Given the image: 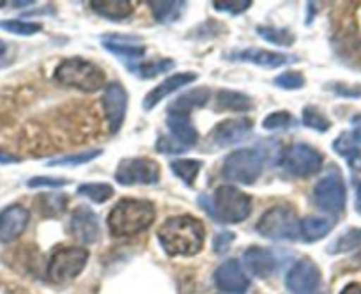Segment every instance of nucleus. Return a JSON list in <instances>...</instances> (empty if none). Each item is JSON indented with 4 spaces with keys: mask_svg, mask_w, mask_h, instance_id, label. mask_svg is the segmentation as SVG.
<instances>
[{
    "mask_svg": "<svg viewBox=\"0 0 361 294\" xmlns=\"http://www.w3.org/2000/svg\"><path fill=\"white\" fill-rule=\"evenodd\" d=\"M206 229L202 222L190 214L169 218L158 229V241L172 257H190L202 250Z\"/></svg>",
    "mask_w": 361,
    "mask_h": 294,
    "instance_id": "1",
    "label": "nucleus"
},
{
    "mask_svg": "<svg viewBox=\"0 0 361 294\" xmlns=\"http://www.w3.org/2000/svg\"><path fill=\"white\" fill-rule=\"evenodd\" d=\"M156 216L154 206L144 199H121L110 211L106 226L112 236L131 238L152 226Z\"/></svg>",
    "mask_w": 361,
    "mask_h": 294,
    "instance_id": "2",
    "label": "nucleus"
},
{
    "mask_svg": "<svg viewBox=\"0 0 361 294\" xmlns=\"http://www.w3.org/2000/svg\"><path fill=\"white\" fill-rule=\"evenodd\" d=\"M204 211L220 223H239L252 213V199L235 186L216 188L211 197H200Z\"/></svg>",
    "mask_w": 361,
    "mask_h": 294,
    "instance_id": "3",
    "label": "nucleus"
},
{
    "mask_svg": "<svg viewBox=\"0 0 361 294\" xmlns=\"http://www.w3.org/2000/svg\"><path fill=\"white\" fill-rule=\"evenodd\" d=\"M54 78L66 87L78 89L82 92H96L105 85V73L94 62L82 57L62 61L54 73Z\"/></svg>",
    "mask_w": 361,
    "mask_h": 294,
    "instance_id": "4",
    "label": "nucleus"
},
{
    "mask_svg": "<svg viewBox=\"0 0 361 294\" xmlns=\"http://www.w3.org/2000/svg\"><path fill=\"white\" fill-rule=\"evenodd\" d=\"M300 218L287 206H273L260 216L257 231L273 241H294L300 238Z\"/></svg>",
    "mask_w": 361,
    "mask_h": 294,
    "instance_id": "5",
    "label": "nucleus"
},
{
    "mask_svg": "<svg viewBox=\"0 0 361 294\" xmlns=\"http://www.w3.org/2000/svg\"><path fill=\"white\" fill-rule=\"evenodd\" d=\"M264 158L257 149L232 151L224 161V176L239 185H253L262 174Z\"/></svg>",
    "mask_w": 361,
    "mask_h": 294,
    "instance_id": "6",
    "label": "nucleus"
},
{
    "mask_svg": "<svg viewBox=\"0 0 361 294\" xmlns=\"http://www.w3.org/2000/svg\"><path fill=\"white\" fill-rule=\"evenodd\" d=\"M345 185L336 169H331L314 188V202L324 213L338 216L345 209Z\"/></svg>",
    "mask_w": 361,
    "mask_h": 294,
    "instance_id": "7",
    "label": "nucleus"
},
{
    "mask_svg": "<svg viewBox=\"0 0 361 294\" xmlns=\"http://www.w3.org/2000/svg\"><path fill=\"white\" fill-rule=\"evenodd\" d=\"M89 261V252L80 247H66L54 252L48 262V278L62 283L76 278Z\"/></svg>",
    "mask_w": 361,
    "mask_h": 294,
    "instance_id": "8",
    "label": "nucleus"
},
{
    "mask_svg": "<svg viewBox=\"0 0 361 294\" xmlns=\"http://www.w3.org/2000/svg\"><path fill=\"white\" fill-rule=\"evenodd\" d=\"M324 157L308 144H294L286 151L282 165L294 178H310L322 169Z\"/></svg>",
    "mask_w": 361,
    "mask_h": 294,
    "instance_id": "9",
    "label": "nucleus"
},
{
    "mask_svg": "<svg viewBox=\"0 0 361 294\" xmlns=\"http://www.w3.org/2000/svg\"><path fill=\"white\" fill-rule=\"evenodd\" d=\"M116 181L123 186L158 185L159 165L151 158H126L117 167Z\"/></svg>",
    "mask_w": 361,
    "mask_h": 294,
    "instance_id": "10",
    "label": "nucleus"
},
{
    "mask_svg": "<svg viewBox=\"0 0 361 294\" xmlns=\"http://www.w3.org/2000/svg\"><path fill=\"white\" fill-rule=\"evenodd\" d=\"M286 286L293 294H314L321 286V269L310 259H301L287 273Z\"/></svg>",
    "mask_w": 361,
    "mask_h": 294,
    "instance_id": "11",
    "label": "nucleus"
},
{
    "mask_svg": "<svg viewBox=\"0 0 361 294\" xmlns=\"http://www.w3.org/2000/svg\"><path fill=\"white\" fill-rule=\"evenodd\" d=\"M128 92L121 82H110L103 94V110H105L106 123L112 133H117L126 119Z\"/></svg>",
    "mask_w": 361,
    "mask_h": 294,
    "instance_id": "12",
    "label": "nucleus"
},
{
    "mask_svg": "<svg viewBox=\"0 0 361 294\" xmlns=\"http://www.w3.org/2000/svg\"><path fill=\"white\" fill-rule=\"evenodd\" d=\"M214 283L221 293L227 294H245L250 287L248 276L235 259H228L224 264L218 266L214 271Z\"/></svg>",
    "mask_w": 361,
    "mask_h": 294,
    "instance_id": "13",
    "label": "nucleus"
},
{
    "mask_svg": "<svg viewBox=\"0 0 361 294\" xmlns=\"http://www.w3.org/2000/svg\"><path fill=\"white\" fill-rule=\"evenodd\" d=\"M69 231L83 245H92L99 238V222L96 213L90 207L80 206L73 211Z\"/></svg>",
    "mask_w": 361,
    "mask_h": 294,
    "instance_id": "14",
    "label": "nucleus"
},
{
    "mask_svg": "<svg viewBox=\"0 0 361 294\" xmlns=\"http://www.w3.org/2000/svg\"><path fill=\"white\" fill-rule=\"evenodd\" d=\"M29 209L18 206V204L0 211V241L11 243V241L18 240L29 226Z\"/></svg>",
    "mask_w": 361,
    "mask_h": 294,
    "instance_id": "15",
    "label": "nucleus"
},
{
    "mask_svg": "<svg viewBox=\"0 0 361 294\" xmlns=\"http://www.w3.org/2000/svg\"><path fill=\"white\" fill-rule=\"evenodd\" d=\"M102 43L110 54L124 59L128 62V68H131L135 61H140L145 55V44L133 36H117V34H112V36H103Z\"/></svg>",
    "mask_w": 361,
    "mask_h": 294,
    "instance_id": "16",
    "label": "nucleus"
},
{
    "mask_svg": "<svg viewBox=\"0 0 361 294\" xmlns=\"http://www.w3.org/2000/svg\"><path fill=\"white\" fill-rule=\"evenodd\" d=\"M252 130L253 123L250 119H227L214 126L211 137L218 147H228V145L245 140L252 133Z\"/></svg>",
    "mask_w": 361,
    "mask_h": 294,
    "instance_id": "17",
    "label": "nucleus"
},
{
    "mask_svg": "<svg viewBox=\"0 0 361 294\" xmlns=\"http://www.w3.org/2000/svg\"><path fill=\"white\" fill-rule=\"evenodd\" d=\"M193 80H197V73H177V75H172V77L165 78L159 85H156L144 99V109L145 110H152L159 102L166 98V96L173 94L179 89L186 87V85L192 84Z\"/></svg>",
    "mask_w": 361,
    "mask_h": 294,
    "instance_id": "18",
    "label": "nucleus"
},
{
    "mask_svg": "<svg viewBox=\"0 0 361 294\" xmlns=\"http://www.w3.org/2000/svg\"><path fill=\"white\" fill-rule=\"evenodd\" d=\"M243 264L257 278H267L276 268V257L269 248L252 247L243 255Z\"/></svg>",
    "mask_w": 361,
    "mask_h": 294,
    "instance_id": "19",
    "label": "nucleus"
},
{
    "mask_svg": "<svg viewBox=\"0 0 361 294\" xmlns=\"http://www.w3.org/2000/svg\"><path fill=\"white\" fill-rule=\"evenodd\" d=\"M211 98V92L207 87H197L192 91H186L170 103L169 114H176V116H190V112L195 109H202L207 105Z\"/></svg>",
    "mask_w": 361,
    "mask_h": 294,
    "instance_id": "20",
    "label": "nucleus"
},
{
    "mask_svg": "<svg viewBox=\"0 0 361 294\" xmlns=\"http://www.w3.org/2000/svg\"><path fill=\"white\" fill-rule=\"evenodd\" d=\"M231 59H235V61H245L252 62V64L260 66V68H279V66L286 64L289 59L283 54H276V51L262 50V48H246V50L238 51V54L231 55Z\"/></svg>",
    "mask_w": 361,
    "mask_h": 294,
    "instance_id": "21",
    "label": "nucleus"
},
{
    "mask_svg": "<svg viewBox=\"0 0 361 294\" xmlns=\"http://www.w3.org/2000/svg\"><path fill=\"white\" fill-rule=\"evenodd\" d=\"M166 126H169L170 133L173 135L179 144H183L188 149L193 147L199 140V131L195 130V126L192 124L188 116H176V114H169L166 117Z\"/></svg>",
    "mask_w": 361,
    "mask_h": 294,
    "instance_id": "22",
    "label": "nucleus"
},
{
    "mask_svg": "<svg viewBox=\"0 0 361 294\" xmlns=\"http://www.w3.org/2000/svg\"><path fill=\"white\" fill-rule=\"evenodd\" d=\"M90 8L110 22L126 20L133 13V6L130 0H96V2H90Z\"/></svg>",
    "mask_w": 361,
    "mask_h": 294,
    "instance_id": "23",
    "label": "nucleus"
},
{
    "mask_svg": "<svg viewBox=\"0 0 361 294\" xmlns=\"http://www.w3.org/2000/svg\"><path fill=\"white\" fill-rule=\"evenodd\" d=\"M333 229V223L329 222L328 218L322 216H307L300 222V236L303 238V241L307 243H315V241L322 240L324 236H328Z\"/></svg>",
    "mask_w": 361,
    "mask_h": 294,
    "instance_id": "24",
    "label": "nucleus"
},
{
    "mask_svg": "<svg viewBox=\"0 0 361 294\" xmlns=\"http://www.w3.org/2000/svg\"><path fill=\"white\" fill-rule=\"evenodd\" d=\"M216 106L220 110H231V112H248L252 110L253 102L243 92L220 91L216 96Z\"/></svg>",
    "mask_w": 361,
    "mask_h": 294,
    "instance_id": "25",
    "label": "nucleus"
},
{
    "mask_svg": "<svg viewBox=\"0 0 361 294\" xmlns=\"http://www.w3.org/2000/svg\"><path fill=\"white\" fill-rule=\"evenodd\" d=\"M333 149L340 154L342 158H345L349 167L353 171L361 172V149L350 140L349 133H342L335 142H333Z\"/></svg>",
    "mask_w": 361,
    "mask_h": 294,
    "instance_id": "26",
    "label": "nucleus"
},
{
    "mask_svg": "<svg viewBox=\"0 0 361 294\" xmlns=\"http://www.w3.org/2000/svg\"><path fill=\"white\" fill-rule=\"evenodd\" d=\"M37 209L41 211L43 216L48 218H57L68 207V197L64 193H43L37 197Z\"/></svg>",
    "mask_w": 361,
    "mask_h": 294,
    "instance_id": "27",
    "label": "nucleus"
},
{
    "mask_svg": "<svg viewBox=\"0 0 361 294\" xmlns=\"http://www.w3.org/2000/svg\"><path fill=\"white\" fill-rule=\"evenodd\" d=\"M149 6L159 23L177 22L185 9V2H149Z\"/></svg>",
    "mask_w": 361,
    "mask_h": 294,
    "instance_id": "28",
    "label": "nucleus"
},
{
    "mask_svg": "<svg viewBox=\"0 0 361 294\" xmlns=\"http://www.w3.org/2000/svg\"><path fill=\"white\" fill-rule=\"evenodd\" d=\"M173 176L179 178L185 185L192 186L195 183L197 176H199L200 169H202V161L200 160H173L170 164Z\"/></svg>",
    "mask_w": 361,
    "mask_h": 294,
    "instance_id": "29",
    "label": "nucleus"
},
{
    "mask_svg": "<svg viewBox=\"0 0 361 294\" xmlns=\"http://www.w3.org/2000/svg\"><path fill=\"white\" fill-rule=\"evenodd\" d=\"M361 248V229H349L347 233L340 234L331 245H329V254H343V252L360 250Z\"/></svg>",
    "mask_w": 361,
    "mask_h": 294,
    "instance_id": "30",
    "label": "nucleus"
},
{
    "mask_svg": "<svg viewBox=\"0 0 361 294\" xmlns=\"http://www.w3.org/2000/svg\"><path fill=\"white\" fill-rule=\"evenodd\" d=\"M257 34H259L264 41H267V43L283 48L293 47L294 41H296V36H294L289 29H279V27H259V29H257Z\"/></svg>",
    "mask_w": 361,
    "mask_h": 294,
    "instance_id": "31",
    "label": "nucleus"
},
{
    "mask_svg": "<svg viewBox=\"0 0 361 294\" xmlns=\"http://www.w3.org/2000/svg\"><path fill=\"white\" fill-rule=\"evenodd\" d=\"M102 149H90L76 154H68V157L54 158V160L48 161V167H78V165H85L96 160L98 157H102Z\"/></svg>",
    "mask_w": 361,
    "mask_h": 294,
    "instance_id": "32",
    "label": "nucleus"
},
{
    "mask_svg": "<svg viewBox=\"0 0 361 294\" xmlns=\"http://www.w3.org/2000/svg\"><path fill=\"white\" fill-rule=\"evenodd\" d=\"M78 193L92 202L103 204L114 195V188L109 183H85V185L78 186Z\"/></svg>",
    "mask_w": 361,
    "mask_h": 294,
    "instance_id": "33",
    "label": "nucleus"
},
{
    "mask_svg": "<svg viewBox=\"0 0 361 294\" xmlns=\"http://www.w3.org/2000/svg\"><path fill=\"white\" fill-rule=\"evenodd\" d=\"M303 124L310 130L319 131V133H326L331 128L328 117L317 109V106H305L303 110Z\"/></svg>",
    "mask_w": 361,
    "mask_h": 294,
    "instance_id": "34",
    "label": "nucleus"
},
{
    "mask_svg": "<svg viewBox=\"0 0 361 294\" xmlns=\"http://www.w3.org/2000/svg\"><path fill=\"white\" fill-rule=\"evenodd\" d=\"M41 29L43 27L39 23L25 22V20H2L0 22V30L16 34V36H32V34L41 32Z\"/></svg>",
    "mask_w": 361,
    "mask_h": 294,
    "instance_id": "35",
    "label": "nucleus"
},
{
    "mask_svg": "<svg viewBox=\"0 0 361 294\" xmlns=\"http://www.w3.org/2000/svg\"><path fill=\"white\" fill-rule=\"evenodd\" d=\"M296 124V119L294 116H290L289 112H273L264 119L262 126L264 130L267 131H279V130H289Z\"/></svg>",
    "mask_w": 361,
    "mask_h": 294,
    "instance_id": "36",
    "label": "nucleus"
},
{
    "mask_svg": "<svg viewBox=\"0 0 361 294\" xmlns=\"http://www.w3.org/2000/svg\"><path fill=\"white\" fill-rule=\"evenodd\" d=\"M173 64H176V62H173L172 59H161V61H158V62L138 64L137 69H135V73H137L138 77H142V78H152V77H156V75H161V73L172 69Z\"/></svg>",
    "mask_w": 361,
    "mask_h": 294,
    "instance_id": "37",
    "label": "nucleus"
},
{
    "mask_svg": "<svg viewBox=\"0 0 361 294\" xmlns=\"http://www.w3.org/2000/svg\"><path fill=\"white\" fill-rule=\"evenodd\" d=\"M275 85L286 91H298L305 85V77L300 71H286L275 78Z\"/></svg>",
    "mask_w": 361,
    "mask_h": 294,
    "instance_id": "38",
    "label": "nucleus"
},
{
    "mask_svg": "<svg viewBox=\"0 0 361 294\" xmlns=\"http://www.w3.org/2000/svg\"><path fill=\"white\" fill-rule=\"evenodd\" d=\"M214 9L221 13H228V15H241L246 9L252 8L250 0H224V2H213Z\"/></svg>",
    "mask_w": 361,
    "mask_h": 294,
    "instance_id": "39",
    "label": "nucleus"
},
{
    "mask_svg": "<svg viewBox=\"0 0 361 294\" xmlns=\"http://www.w3.org/2000/svg\"><path fill=\"white\" fill-rule=\"evenodd\" d=\"M185 149H186L185 145L179 144V142L172 137H163V135H159L158 142H156V151H159V153L179 154V153H185Z\"/></svg>",
    "mask_w": 361,
    "mask_h": 294,
    "instance_id": "40",
    "label": "nucleus"
},
{
    "mask_svg": "<svg viewBox=\"0 0 361 294\" xmlns=\"http://www.w3.org/2000/svg\"><path fill=\"white\" fill-rule=\"evenodd\" d=\"M69 185L68 179H61V178H32L27 181V186L29 188H62V186Z\"/></svg>",
    "mask_w": 361,
    "mask_h": 294,
    "instance_id": "41",
    "label": "nucleus"
},
{
    "mask_svg": "<svg viewBox=\"0 0 361 294\" xmlns=\"http://www.w3.org/2000/svg\"><path fill=\"white\" fill-rule=\"evenodd\" d=\"M235 240V234L231 233V231H225V233H218L214 236L213 241V248H214V254L221 255L228 250V247L232 245V241Z\"/></svg>",
    "mask_w": 361,
    "mask_h": 294,
    "instance_id": "42",
    "label": "nucleus"
},
{
    "mask_svg": "<svg viewBox=\"0 0 361 294\" xmlns=\"http://www.w3.org/2000/svg\"><path fill=\"white\" fill-rule=\"evenodd\" d=\"M350 126L353 128H350V131H347V133H349L350 140L361 149V114H357V116H354L353 119H350Z\"/></svg>",
    "mask_w": 361,
    "mask_h": 294,
    "instance_id": "43",
    "label": "nucleus"
},
{
    "mask_svg": "<svg viewBox=\"0 0 361 294\" xmlns=\"http://www.w3.org/2000/svg\"><path fill=\"white\" fill-rule=\"evenodd\" d=\"M335 91L336 96H345V98H361V87H347L343 84L329 85Z\"/></svg>",
    "mask_w": 361,
    "mask_h": 294,
    "instance_id": "44",
    "label": "nucleus"
},
{
    "mask_svg": "<svg viewBox=\"0 0 361 294\" xmlns=\"http://www.w3.org/2000/svg\"><path fill=\"white\" fill-rule=\"evenodd\" d=\"M354 197H356V200H354L356 211L357 214H361V179H356V181H354Z\"/></svg>",
    "mask_w": 361,
    "mask_h": 294,
    "instance_id": "45",
    "label": "nucleus"
},
{
    "mask_svg": "<svg viewBox=\"0 0 361 294\" xmlns=\"http://www.w3.org/2000/svg\"><path fill=\"white\" fill-rule=\"evenodd\" d=\"M16 161H20L18 157H15V154H9V153H6V151L0 149V165L16 164Z\"/></svg>",
    "mask_w": 361,
    "mask_h": 294,
    "instance_id": "46",
    "label": "nucleus"
},
{
    "mask_svg": "<svg viewBox=\"0 0 361 294\" xmlns=\"http://www.w3.org/2000/svg\"><path fill=\"white\" fill-rule=\"evenodd\" d=\"M340 294H361V283H349V286H345L342 289V293Z\"/></svg>",
    "mask_w": 361,
    "mask_h": 294,
    "instance_id": "47",
    "label": "nucleus"
},
{
    "mask_svg": "<svg viewBox=\"0 0 361 294\" xmlns=\"http://www.w3.org/2000/svg\"><path fill=\"white\" fill-rule=\"evenodd\" d=\"M30 4H32V2H13L15 8H25V6H30Z\"/></svg>",
    "mask_w": 361,
    "mask_h": 294,
    "instance_id": "48",
    "label": "nucleus"
},
{
    "mask_svg": "<svg viewBox=\"0 0 361 294\" xmlns=\"http://www.w3.org/2000/svg\"><path fill=\"white\" fill-rule=\"evenodd\" d=\"M4 54H6V44L4 41H0V57H2Z\"/></svg>",
    "mask_w": 361,
    "mask_h": 294,
    "instance_id": "49",
    "label": "nucleus"
},
{
    "mask_svg": "<svg viewBox=\"0 0 361 294\" xmlns=\"http://www.w3.org/2000/svg\"><path fill=\"white\" fill-rule=\"evenodd\" d=\"M6 6V2H2V0H0V8H4Z\"/></svg>",
    "mask_w": 361,
    "mask_h": 294,
    "instance_id": "50",
    "label": "nucleus"
}]
</instances>
